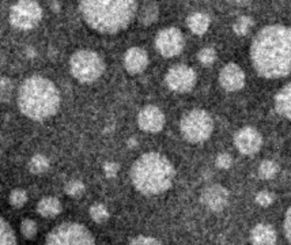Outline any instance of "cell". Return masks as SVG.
I'll return each mask as SVG.
<instances>
[{
	"label": "cell",
	"mask_w": 291,
	"mask_h": 245,
	"mask_svg": "<svg viewBox=\"0 0 291 245\" xmlns=\"http://www.w3.org/2000/svg\"><path fill=\"white\" fill-rule=\"evenodd\" d=\"M252 64L267 79L284 78L291 74V29L271 25L261 29L251 45Z\"/></svg>",
	"instance_id": "obj_1"
},
{
	"label": "cell",
	"mask_w": 291,
	"mask_h": 245,
	"mask_svg": "<svg viewBox=\"0 0 291 245\" xmlns=\"http://www.w3.org/2000/svg\"><path fill=\"white\" fill-rule=\"evenodd\" d=\"M79 11L93 30L116 34L133 21L137 0H79Z\"/></svg>",
	"instance_id": "obj_2"
},
{
	"label": "cell",
	"mask_w": 291,
	"mask_h": 245,
	"mask_svg": "<svg viewBox=\"0 0 291 245\" xmlns=\"http://www.w3.org/2000/svg\"><path fill=\"white\" fill-rule=\"evenodd\" d=\"M18 106L26 117L41 121L58 112L60 94L52 80L33 75L18 90Z\"/></svg>",
	"instance_id": "obj_3"
},
{
	"label": "cell",
	"mask_w": 291,
	"mask_h": 245,
	"mask_svg": "<svg viewBox=\"0 0 291 245\" xmlns=\"http://www.w3.org/2000/svg\"><path fill=\"white\" fill-rule=\"evenodd\" d=\"M176 171L172 162L159 153H146L131 168L133 187L143 195H159L172 187Z\"/></svg>",
	"instance_id": "obj_4"
},
{
	"label": "cell",
	"mask_w": 291,
	"mask_h": 245,
	"mask_svg": "<svg viewBox=\"0 0 291 245\" xmlns=\"http://www.w3.org/2000/svg\"><path fill=\"white\" fill-rule=\"evenodd\" d=\"M70 70L72 76L80 84H93L104 74L105 63L98 53L82 49L71 56Z\"/></svg>",
	"instance_id": "obj_5"
},
{
	"label": "cell",
	"mask_w": 291,
	"mask_h": 245,
	"mask_svg": "<svg viewBox=\"0 0 291 245\" xmlns=\"http://www.w3.org/2000/svg\"><path fill=\"white\" fill-rule=\"evenodd\" d=\"M182 136L190 143H202L207 140L214 130L211 116L203 109H193L182 117L180 124Z\"/></svg>",
	"instance_id": "obj_6"
},
{
	"label": "cell",
	"mask_w": 291,
	"mask_h": 245,
	"mask_svg": "<svg viewBox=\"0 0 291 245\" xmlns=\"http://www.w3.org/2000/svg\"><path fill=\"white\" fill-rule=\"evenodd\" d=\"M45 242L49 245L66 244H94V236L83 225L75 222H67L59 225L51 230Z\"/></svg>",
	"instance_id": "obj_7"
},
{
	"label": "cell",
	"mask_w": 291,
	"mask_h": 245,
	"mask_svg": "<svg viewBox=\"0 0 291 245\" xmlns=\"http://www.w3.org/2000/svg\"><path fill=\"white\" fill-rule=\"evenodd\" d=\"M42 10L35 0H19L10 10V22L19 30H30L40 23Z\"/></svg>",
	"instance_id": "obj_8"
},
{
	"label": "cell",
	"mask_w": 291,
	"mask_h": 245,
	"mask_svg": "<svg viewBox=\"0 0 291 245\" xmlns=\"http://www.w3.org/2000/svg\"><path fill=\"white\" fill-rule=\"evenodd\" d=\"M185 39L184 35L176 27L163 29L157 34L155 47L163 57H174L184 49Z\"/></svg>",
	"instance_id": "obj_9"
},
{
	"label": "cell",
	"mask_w": 291,
	"mask_h": 245,
	"mask_svg": "<svg viewBox=\"0 0 291 245\" xmlns=\"http://www.w3.org/2000/svg\"><path fill=\"white\" fill-rule=\"evenodd\" d=\"M165 79L170 90L177 93H186L193 89L196 84V74L190 67L178 64L168 71Z\"/></svg>",
	"instance_id": "obj_10"
},
{
	"label": "cell",
	"mask_w": 291,
	"mask_h": 245,
	"mask_svg": "<svg viewBox=\"0 0 291 245\" xmlns=\"http://www.w3.org/2000/svg\"><path fill=\"white\" fill-rule=\"evenodd\" d=\"M234 145L238 149L239 153L245 154V155H253L260 150L261 145H263V138L257 130L245 127L235 134Z\"/></svg>",
	"instance_id": "obj_11"
},
{
	"label": "cell",
	"mask_w": 291,
	"mask_h": 245,
	"mask_svg": "<svg viewBox=\"0 0 291 245\" xmlns=\"http://www.w3.org/2000/svg\"><path fill=\"white\" fill-rule=\"evenodd\" d=\"M137 124L143 131L155 134L161 131L165 126V114L157 106H144L137 114Z\"/></svg>",
	"instance_id": "obj_12"
},
{
	"label": "cell",
	"mask_w": 291,
	"mask_h": 245,
	"mask_svg": "<svg viewBox=\"0 0 291 245\" xmlns=\"http://www.w3.org/2000/svg\"><path fill=\"white\" fill-rule=\"evenodd\" d=\"M200 200L208 210L222 211L229 203V191L219 184H214L202 192Z\"/></svg>",
	"instance_id": "obj_13"
},
{
	"label": "cell",
	"mask_w": 291,
	"mask_h": 245,
	"mask_svg": "<svg viewBox=\"0 0 291 245\" xmlns=\"http://www.w3.org/2000/svg\"><path fill=\"white\" fill-rule=\"evenodd\" d=\"M219 82L222 88L227 92H237L241 90L245 85V74L237 64L230 63L222 68L219 74Z\"/></svg>",
	"instance_id": "obj_14"
},
{
	"label": "cell",
	"mask_w": 291,
	"mask_h": 245,
	"mask_svg": "<svg viewBox=\"0 0 291 245\" xmlns=\"http://www.w3.org/2000/svg\"><path fill=\"white\" fill-rule=\"evenodd\" d=\"M124 66L129 74L143 72L149 66V56H147L144 49L137 48V47L128 49L124 56Z\"/></svg>",
	"instance_id": "obj_15"
},
{
	"label": "cell",
	"mask_w": 291,
	"mask_h": 245,
	"mask_svg": "<svg viewBox=\"0 0 291 245\" xmlns=\"http://www.w3.org/2000/svg\"><path fill=\"white\" fill-rule=\"evenodd\" d=\"M251 241L253 244H275L276 242V232L272 226L260 223L252 229Z\"/></svg>",
	"instance_id": "obj_16"
},
{
	"label": "cell",
	"mask_w": 291,
	"mask_h": 245,
	"mask_svg": "<svg viewBox=\"0 0 291 245\" xmlns=\"http://www.w3.org/2000/svg\"><path fill=\"white\" fill-rule=\"evenodd\" d=\"M275 108L283 117L291 120V84L286 85L275 97Z\"/></svg>",
	"instance_id": "obj_17"
},
{
	"label": "cell",
	"mask_w": 291,
	"mask_h": 245,
	"mask_svg": "<svg viewBox=\"0 0 291 245\" xmlns=\"http://www.w3.org/2000/svg\"><path fill=\"white\" fill-rule=\"evenodd\" d=\"M37 211L45 218H53L62 213V203L58 197L46 196L41 199L40 203L37 205Z\"/></svg>",
	"instance_id": "obj_18"
},
{
	"label": "cell",
	"mask_w": 291,
	"mask_h": 245,
	"mask_svg": "<svg viewBox=\"0 0 291 245\" xmlns=\"http://www.w3.org/2000/svg\"><path fill=\"white\" fill-rule=\"evenodd\" d=\"M188 27L192 33L198 35L204 34L210 27V18L203 13H195L188 18Z\"/></svg>",
	"instance_id": "obj_19"
},
{
	"label": "cell",
	"mask_w": 291,
	"mask_h": 245,
	"mask_svg": "<svg viewBox=\"0 0 291 245\" xmlns=\"http://www.w3.org/2000/svg\"><path fill=\"white\" fill-rule=\"evenodd\" d=\"M159 9L155 3H146L139 11V21L143 25H151L158 19Z\"/></svg>",
	"instance_id": "obj_20"
},
{
	"label": "cell",
	"mask_w": 291,
	"mask_h": 245,
	"mask_svg": "<svg viewBox=\"0 0 291 245\" xmlns=\"http://www.w3.org/2000/svg\"><path fill=\"white\" fill-rule=\"evenodd\" d=\"M17 244V236L5 218L0 217V245Z\"/></svg>",
	"instance_id": "obj_21"
},
{
	"label": "cell",
	"mask_w": 291,
	"mask_h": 245,
	"mask_svg": "<svg viewBox=\"0 0 291 245\" xmlns=\"http://www.w3.org/2000/svg\"><path fill=\"white\" fill-rule=\"evenodd\" d=\"M49 169L48 158L42 155V154H35L29 162V171L33 175H42Z\"/></svg>",
	"instance_id": "obj_22"
},
{
	"label": "cell",
	"mask_w": 291,
	"mask_h": 245,
	"mask_svg": "<svg viewBox=\"0 0 291 245\" xmlns=\"http://www.w3.org/2000/svg\"><path fill=\"white\" fill-rule=\"evenodd\" d=\"M14 84L13 80L6 76H0V102H9L13 97Z\"/></svg>",
	"instance_id": "obj_23"
},
{
	"label": "cell",
	"mask_w": 291,
	"mask_h": 245,
	"mask_svg": "<svg viewBox=\"0 0 291 245\" xmlns=\"http://www.w3.org/2000/svg\"><path fill=\"white\" fill-rule=\"evenodd\" d=\"M90 217L93 218L94 222L102 223L109 218V211L101 203H95V205L90 207Z\"/></svg>",
	"instance_id": "obj_24"
},
{
	"label": "cell",
	"mask_w": 291,
	"mask_h": 245,
	"mask_svg": "<svg viewBox=\"0 0 291 245\" xmlns=\"http://www.w3.org/2000/svg\"><path fill=\"white\" fill-rule=\"evenodd\" d=\"M253 26V21L249 17H239L233 25V30L237 35H245Z\"/></svg>",
	"instance_id": "obj_25"
},
{
	"label": "cell",
	"mask_w": 291,
	"mask_h": 245,
	"mask_svg": "<svg viewBox=\"0 0 291 245\" xmlns=\"http://www.w3.org/2000/svg\"><path fill=\"white\" fill-rule=\"evenodd\" d=\"M279 168L274 161H263L259 168V173L263 179H272L278 173Z\"/></svg>",
	"instance_id": "obj_26"
},
{
	"label": "cell",
	"mask_w": 291,
	"mask_h": 245,
	"mask_svg": "<svg viewBox=\"0 0 291 245\" xmlns=\"http://www.w3.org/2000/svg\"><path fill=\"white\" fill-rule=\"evenodd\" d=\"M26 201L27 193L26 191H23V189H14L13 192L10 193V203H11V206L15 207V209H21L22 206H25Z\"/></svg>",
	"instance_id": "obj_27"
},
{
	"label": "cell",
	"mask_w": 291,
	"mask_h": 245,
	"mask_svg": "<svg viewBox=\"0 0 291 245\" xmlns=\"http://www.w3.org/2000/svg\"><path fill=\"white\" fill-rule=\"evenodd\" d=\"M64 191L68 196L79 197L84 192V184L79 180H72L70 183H67Z\"/></svg>",
	"instance_id": "obj_28"
},
{
	"label": "cell",
	"mask_w": 291,
	"mask_h": 245,
	"mask_svg": "<svg viewBox=\"0 0 291 245\" xmlns=\"http://www.w3.org/2000/svg\"><path fill=\"white\" fill-rule=\"evenodd\" d=\"M21 232L26 238L31 240L37 234V223L33 219H23L21 223Z\"/></svg>",
	"instance_id": "obj_29"
},
{
	"label": "cell",
	"mask_w": 291,
	"mask_h": 245,
	"mask_svg": "<svg viewBox=\"0 0 291 245\" xmlns=\"http://www.w3.org/2000/svg\"><path fill=\"white\" fill-rule=\"evenodd\" d=\"M198 57L199 61H200L202 64H204V66H210V64H212V63L215 61L216 53L212 48H204L199 52Z\"/></svg>",
	"instance_id": "obj_30"
},
{
	"label": "cell",
	"mask_w": 291,
	"mask_h": 245,
	"mask_svg": "<svg viewBox=\"0 0 291 245\" xmlns=\"http://www.w3.org/2000/svg\"><path fill=\"white\" fill-rule=\"evenodd\" d=\"M256 201L257 205H260L261 207H268L274 203V195L267 192V191H263V192L257 193Z\"/></svg>",
	"instance_id": "obj_31"
},
{
	"label": "cell",
	"mask_w": 291,
	"mask_h": 245,
	"mask_svg": "<svg viewBox=\"0 0 291 245\" xmlns=\"http://www.w3.org/2000/svg\"><path fill=\"white\" fill-rule=\"evenodd\" d=\"M216 167L221 168V169H229L233 164V159L230 157V154L227 153H222L216 157Z\"/></svg>",
	"instance_id": "obj_32"
},
{
	"label": "cell",
	"mask_w": 291,
	"mask_h": 245,
	"mask_svg": "<svg viewBox=\"0 0 291 245\" xmlns=\"http://www.w3.org/2000/svg\"><path fill=\"white\" fill-rule=\"evenodd\" d=\"M119 169V164H116V162H106L105 165H104V173H105L106 177H109V179L116 177Z\"/></svg>",
	"instance_id": "obj_33"
},
{
	"label": "cell",
	"mask_w": 291,
	"mask_h": 245,
	"mask_svg": "<svg viewBox=\"0 0 291 245\" xmlns=\"http://www.w3.org/2000/svg\"><path fill=\"white\" fill-rule=\"evenodd\" d=\"M129 244H161V241L154 238V237L137 236L129 241Z\"/></svg>",
	"instance_id": "obj_34"
},
{
	"label": "cell",
	"mask_w": 291,
	"mask_h": 245,
	"mask_svg": "<svg viewBox=\"0 0 291 245\" xmlns=\"http://www.w3.org/2000/svg\"><path fill=\"white\" fill-rule=\"evenodd\" d=\"M284 234H286L287 240L291 242V207L284 215Z\"/></svg>",
	"instance_id": "obj_35"
},
{
	"label": "cell",
	"mask_w": 291,
	"mask_h": 245,
	"mask_svg": "<svg viewBox=\"0 0 291 245\" xmlns=\"http://www.w3.org/2000/svg\"><path fill=\"white\" fill-rule=\"evenodd\" d=\"M51 9H52V11H55V13L60 11V3H59L58 0H53L52 3H51Z\"/></svg>",
	"instance_id": "obj_36"
},
{
	"label": "cell",
	"mask_w": 291,
	"mask_h": 245,
	"mask_svg": "<svg viewBox=\"0 0 291 245\" xmlns=\"http://www.w3.org/2000/svg\"><path fill=\"white\" fill-rule=\"evenodd\" d=\"M25 53H26L27 57H34L35 56L34 48H31V47H27V48L25 49Z\"/></svg>",
	"instance_id": "obj_37"
},
{
	"label": "cell",
	"mask_w": 291,
	"mask_h": 245,
	"mask_svg": "<svg viewBox=\"0 0 291 245\" xmlns=\"http://www.w3.org/2000/svg\"><path fill=\"white\" fill-rule=\"evenodd\" d=\"M136 145H137V142L135 139H129L128 140V146H129V147H135Z\"/></svg>",
	"instance_id": "obj_38"
},
{
	"label": "cell",
	"mask_w": 291,
	"mask_h": 245,
	"mask_svg": "<svg viewBox=\"0 0 291 245\" xmlns=\"http://www.w3.org/2000/svg\"><path fill=\"white\" fill-rule=\"evenodd\" d=\"M235 2H237V3H245L247 0H235Z\"/></svg>",
	"instance_id": "obj_39"
}]
</instances>
